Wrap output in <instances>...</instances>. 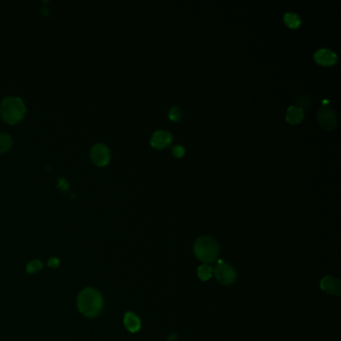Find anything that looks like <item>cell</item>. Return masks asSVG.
Here are the masks:
<instances>
[{"label": "cell", "instance_id": "cell-1", "mask_svg": "<svg viewBox=\"0 0 341 341\" xmlns=\"http://www.w3.org/2000/svg\"><path fill=\"white\" fill-rule=\"evenodd\" d=\"M103 306L102 294L93 287L84 288L77 296V308L88 318L97 317L102 312Z\"/></svg>", "mask_w": 341, "mask_h": 341}, {"label": "cell", "instance_id": "cell-2", "mask_svg": "<svg viewBox=\"0 0 341 341\" xmlns=\"http://www.w3.org/2000/svg\"><path fill=\"white\" fill-rule=\"evenodd\" d=\"M26 113L23 100L17 96H7L0 104V115L2 119L11 125L20 122Z\"/></svg>", "mask_w": 341, "mask_h": 341}, {"label": "cell", "instance_id": "cell-3", "mask_svg": "<svg viewBox=\"0 0 341 341\" xmlns=\"http://www.w3.org/2000/svg\"><path fill=\"white\" fill-rule=\"evenodd\" d=\"M218 243L209 236L199 237L193 245V251L195 256L204 264L214 262L219 256Z\"/></svg>", "mask_w": 341, "mask_h": 341}, {"label": "cell", "instance_id": "cell-4", "mask_svg": "<svg viewBox=\"0 0 341 341\" xmlns=\"http://www.w3.org/2000/svg\"><path fill=\"white\" fill-rule=\"evenodd\" d=\"M213 274L217 281L223 285H233L237 278V273L233 266L223 261L218 260L213 268Z\"/></svg>", "mask_w": 341, "mask_h": 341}, {"label": "cell", "instance_id": "cell-5", "mask_svg": "<svg viewBox=\"0 0 341 341\" xmlns=\"http://www.w3.org/2000/svg\"><path fill=\"white\" fill-rule=\"evenodd\" d=\"M90 157L95 165L102 167L109 163L111 154L109 148L105 144L96 143L90 150Z\"/></svg>", "mask_w": 341, "mask_h": 341}, {"label": "cell", "instance_id": "cell-6", "mask_svg": "<svg viewBox=\"0 0 341 341\" xmlns=\"http://www.w3.org/2000/svg\"><path fill=\"white\" fill-rule=\"evenodd\" d=\"M317 119L325 129H334L337 125V116L329 107H321L317 113Z\"/></svg>", "mask_w": 341, "mask_h": 341}, {"label": "cell", "instance_id": "cell-7", "mask_svg": "<svg viewBox=\"0 0 341 341\" xmlns=\"http://www.w3.org/2000/svg\"><path fill=\"white\" fill-rule=\"evenodd\" d=\"M172 141V134L166 130H157L155 131L150 139V143L153 147L157 149H162L168 146Z\"/></svg>", "mask_w": 341, "mask_h": 341}, {"label": "cell", "instance_id": "cell-8", "mask_svg": "<svg viewBox=\"0 0 341 341\" xmlns=\"http://www.w3.org/2000/svg\"><path fill=\"white\" fill-rule=\"evenodd\" d=\"M315 61L323 66H330L336 63L337 54L330 49L320 48L314 53Z\"/></svg>", "mask_w": 341, "mask_h": 341}, {"label": "cell", "instance_id": "cell-9", "mask_svg": "<svg viewBox=\"0 0 341 341\" xmlns=\"http://www.w3.org/2000/svg\"><path fill=\"white\" fill-rule=\"evenodd\" d=\"M320 288L324 292H326L330 295H334V296L340 295V281H339V279H337L335 277H332V276L323 277L320 281Z\"/></svg>", "mask_w": 341, "mask_h": 341}, {"label": "cell", "instance_id": "cell-10", "mask_svg": "<svg viewBox=\"0 0 341 341\" xmlns=\"http://www.w3.org/2000/svg\"><path fill=\"white\" fill-rule=\"evenodd\" d=\"M123 323H124L125 328L131 333H136L141 328L140 318L138 317L137 314H135L134 312H131V311H128L124 314Z\"/></svg>", "mask_w": 341, "mask_h": 341}, {"label": "cell", "instance_id": "cell-11", "mask_svg": "<svg viewBox=\"0 0 341 341\" xmlns=\"http://www.w3.org/2000/svg\"><path fill=\"white\" fill-rule=\"evenodd\" d=\"M303 110L296 105H291L287 108L286 120L291 124H297L303 119Z\"/></svg>", "mask_w": 341, "mask_h": 341}, {"label": "cell", "instance_id": "cell-12", "mask_svg": "<svg viewBox=\"0 0 341 341\" xmlns=\"http://www.w3.org/2000/svg\"><path fill=\"white\" fill-rule=\"evenodd\" d=\"M213 268L208 264H202L197 269V275L202 281H207L212 277Z\"/></svg>", "mask_w": 341, "mask_h": 341}, {"label": "cell", "instance_id": "cell-13", "mask_svg": "<svg viewBox=\"0 0 341 341\" xmlns=\"http://www.w3.org/2000/svg\"><path fill=\"white\" fill-rule=\"evenodd\" d=\"M283 19L285 24L290 28H297L301 23L299 16L294 12H286Z\"/></svg>", "mask_w": 341, "mask_h": 341}, {"label": "cell", "instance_id": "cell-14", "mask_svg": "<svg viewBox=\"0 0 341 341\" xmlns=\"http://www.w3.org/2000/svg\"><path fill=\"white\" fill-rule=\"evenodd\" d=\"M12 145L11 136L8 133H0V153L7 152Z\"/></svg>", "mask_w": 341, "mask_h": 341}, {"label": "cell", "instance_id": "cell-15", "mask_svg": "<svg viewBox=\"0 0 341 341\" xmlns=\"http://www.w3.org/2000/svg\"><path fill=\"white\" fill-rule=\"evenodd\" d=\"M43 268V264L39 259H34L28 262L26 265V272L29 274H34Z\"/></svg>", "mask_w": 341, "mask_h": 341}, {"label": "cell", "instance_id": "cell-16", "mask_svg": "<svg viewBox=\"0 0 341 341\" xmlns=\"http://www.w3.org/2000/svg\"><path fill=\"white\" fill-rule=\"evenodd\" d=\"M181 116H182V112H181V109L178 106L171 107L170 110L168 112V117L170 118L172 121H178V120H180Z\"/></svg>", "mask_w": 341, "mask_h": 341}, {"label": "cell", "instance_id": "cell-17", "mask_svg": "<svg viewBox=\"0 0 341 341\" xmlns=\"http://www.w3.org/2000/svg\"><path fill=\"white\" fill-rule=\"evenodd\" d=\"M310 103V99L308 98V96H299V98L297 99V107L301 108L302 110L306 107H308Z\"/></svg>", "mask_w": 341, "mask_h": 341}, {"label": "cell", "instance_id": "cell-18", "mask_svg": "<svg viewBox=\"0 0 341 341\" xmlns=\"http://www.w3.org/2000/svg\"><path fill=\"white\" fill-rule=\"evenodd\" d=\"M172 154L175 157H182L185 154V148L182 145H176L172 149Z\"/></svg>", "mask_w": 341, "mask_h": 341}, {"label": "cell", "instance_id": "cell-19", "mask_svg": "<svg viewBox=\"0 0 341 341\" xmlns=\"http://www.w3.org/2000/svg\"><path fill=\"white\" fill-rule=\"evenodd\" d=\"M47 265L51 268H57L60 265V260L57 257H51L47 261Z\"/></svg>", "mask_w": 341, "mask_h": 341}]
</instances>
